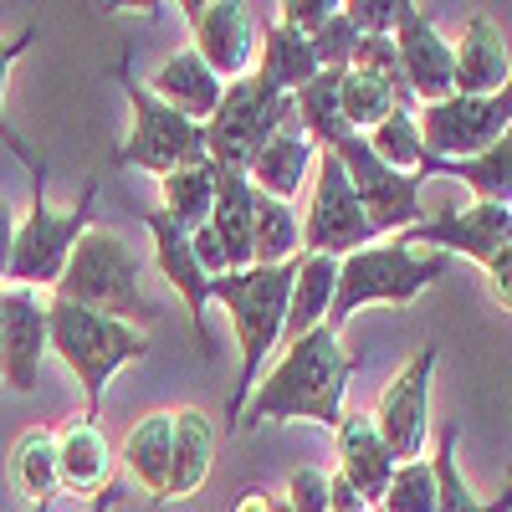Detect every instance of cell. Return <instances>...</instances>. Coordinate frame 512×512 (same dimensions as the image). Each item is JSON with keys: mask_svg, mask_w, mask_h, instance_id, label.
<instances>
[{"mask_svg": "<svg viewBox=\"0 0 512 512\" xmlns=\"http://www.w3.org/2000/svg\"><path fill=\"white\" fill-rule=\"evenodd\" d=\"M118 82H123V98H128V139L113 149V164L118 169H149V175H175V169H195L205 164V128L180 118L175 108H164L144 82L118 67Z\"/></svg>", "mask_w": 512, "mask_h": 512, "instance_id": "52a82bcc", "label": "cell"}, {"mask_svg": "<svg viewBox=\"0 0 512 512\" xmlns=\"http://www.w3.org/2000/svg\"><path fill=\"white\" fill-rule=\"evenodd\" d=\"M297 256V210L287 200H251V267H277Z\"/></svg>", "mask_w": 512, "mask_h": 512, "instance_id": "1f68e13d", "label": "cell"}, {"mask_svg": "<svg viewBox=\"0 0 512 512\" xmlns=\"http://www.w3.org/2000/svg\"><path fill=\"white\" fill-rule=\"evenodd\" d=\"M287 512H328V472L318 466H297L287 477Z\"/></svg>", "mask_w": 512, "mask_h": 512, "instance_id": "f35d334b", "label": "cell"}, {"mask_svg": "<svg viewBox=\"0 0 512 512\" xmlns=\"http://www.w3.org/2000/svg\"><path fill=\"white\" fill-rule=\"evenodd\" d=\"M52 297L72 308L103 313V318H118V323L154 318V303L144 297V262L118 231H103V226H88L77 236L62 277L52 282Z\"/></svg>", "mask_w": 512, "mask_h": 512, "instance_id": "277c9868", "label": "cell"}, {"mask_svg": "<svg viewBox=\"0 0 512 512\" xmlns=\"http://www.w3.org/2000/svg\"><path fill=\"white\" fill-rule=\"evenodd\" d=\"M379 241L374 226L364 221V210L349 190V175L338 169L333 149H318V164H313V200H308V216L297 221V251L303 256H333L344 262L349 251Z\"/></svg>", "mask_w": 512, "mask_h": 512, "instance_id": "9c48e42d", "label": "cell"}, {"mask_svg": "<svg viewBox=\"0 0 512 512\" xmlns=\"http://www.w3.org/2000/svg\"><path fill=\"white\" fill-rule=\"evenodd\" d=\"M118 497H123V487H118V482H108L98 497H88V512H113V507H118Z\"/></svg>", "mask_w": 512, "mask_h": 512, "instance_id": "ee69618b", "label": "cell"}, {"mask_svg": "<svg viewBox=\"0 0 512 512\" xmlns=\"http://www.w3.org/2000/svg\"><path fill=\"white\" fill-rule=\"evenodd\" d=\"M31 512H52V502H41V507H31Z\"/></svg>", "mask_w": 512, "mask_h": 512, "instance_id": "bcb514c9", "label": "cell"}, {"mask_svg": "<svg viewBox=\"0 0 512 512\" xmlns=\"http://www.w3.org/2000/svg\"><path fill=\"white\" fill-rule=\"evenodd\" d=\"M338 77L344 72H318L308 88L292 93V123L308 134L313 149H338L349 139V123L338 113Z\"/></svg>", "mask_w": 512, "mask_h": 512, "instance_id": "f1b7e54d", "label": "cell"}, {"mask_svg": "<svg viewBox=\"0 0 512 512\" xmlns=\"http://www.w3.org/2000/svg\"><path fill=\"white\" fill-rule=\"evenodd\" d=\"M31 41H36V26H21V31H11V36H0V144H6L21 164H26V175H31V169L41 164V154L16 134V123L6 118V82H11V67L31 52Z\"/></svg>", "mask_w": 512, "mask_h": 512, "instance_id": "d590c367", "label": "cell"}, {"mask_svg": "<svg viewBox=\"0 0 512 512\" xmlns=\"http://www.w3.org/2000/svg\"><path fill=\"white\" fill-rule=\"evenodd\" d=\"M390 241L415 246V251L466 256V262L487 267L502 246H512V210H507V205H482V200H472L466 210L441 205L436 216H420L415 226H405V231L390 236Z\"/></svg>", "mask_w": 512, "mask_h": 512, "instance_id": "7c38bea8", "label": "cell"}, {"mask_svg": "<svg viewBox=\"0 0 512 512\" xmlns=\"http://www.w3.org/2000/svg\"><path fill=\"white\" fill-rule=\"evenodd\" d=\"M431 175H456L482 205H507L512 200V134H502L472 159H425L420 180H431Z\"/></svg>", "mask_w": 512, "mask_h": 512, "instance_id": "4316f807", "label": "cell"}, {"mask_svg": "<svg viewBox=\"0 0 512 512\" xmlns=\"http://www.w3.org/2000/svg\"><path fill=\"white\" fill-rule=\"evenodd\" d=\"M333 282H338L333 256H297L292 292H287V318H282V344H297L303 333L323 328L328 303H333Z\"/></svg>", "mask_w": 512, "mask_h": 512, "instance_id": "484cf974", "label": "cell"}, {"mask_svg": "<svg viewBox=\"0 0 512 512\" xmlns=\"http://www.w3.org/2000/svg\"><path fill=\"white\" fill-rule=\"evenodd\" d=\"M405 0H349L344 16L359 36H390L395 31V16H400Z\"/></svg>", "mask_w": 512, "mask_h": 512, "instance_id": "ab89813d", "label": "cell"}, {"mask_svg": "<svg viewBox=\"0 0 512 512\" xmlns=\"http://www.w3.org/2000/svg\"><path fill=\"white\" fill-rule=\"evenodd\" d=\"M436 364H441V349L425 344L390 379V390L379 395V410L369 415L379 441L390 446L395 461H420L425 456V441H431V379H436Z\"/></svg>", "mask_w": 512, "mask_h": 512, "instance_id": "4fadbf2b", "label": "cell"}, {"mask_svg": "<svg viewBox=\"0 0 512 512\" xmlns=\"http://www.w3.org/2000/svg\"><path fill=\"white\" fill-rule=\"evenodd\" d=\"M11 487L21 502L41 507V502H52L57 492V436L52 431H26L16 446H11Z\"/></svg>", "mask_w": 512, "mask_h": 512, "instance_id": "f546056e", "label": "cell"}, {"mask_svg": "<svg viewBox=\"0 0 512 512\" xmlns=\"http://www.w3.org/2000/svg\"><path fill=\"white\" fill-rule=\"evenodd\" d=\"M272 512H287V507H282V502H272Z\"/></svg>", "mask_w": 512, "mask_h": 512, "instance_id": "7dc6e473", "label": "cell"}, {"mask_svg": "<svg viewBox=\"0 0 512 512\" xmlns=\"http://www.w3.org/2000/svg\"><path fill=\"white\" fill-rule=\"evenodd\" d=\"M507 123H512V93H492V98L451 93L415 108L425 159H472L507 134Z\"/></svg>", "mask_w": 512, "mask_h": 512, "instance_id": "30bf717a", "label": "cell"}, {"mask_svg": "<svg viewBox=\"0 0 512 512\" xmlns=\"http://www.w3.org/2000/svg\"><path fill=\"white\" fill-rule=\"evenodd\" d=\"M431 461V482H436V512H507V492L502 497H477L472 482L461 477V461H456V425H446L441 441H436V456Z\"/></svg>", "mask_w": 512, "mask_h": 512, "instance_id": "d6a6232c", "label": "cell"}, {"mask_svg": "<svg viewBox=\"0 0 512 512\" xmlns=\"http://www.w3.org/2000/svg\"><path fill=\"white\" fill-rule=\"evenodd\" d=\"M446 267H451V256H441V251H415L400 241H369L338 262V282H333V303H328L323 328L338 338L349 328V318L364 308H379V303L405 308L431 282H441Z\"/></svg>", "mask_w": 512, "mask_h": 512, "instance_id": "3957f363", "label": "cell"}, {"mask_svg": "<svg viewBox=\"0 0 512 512\" xmlns=\"http://www.w3.org/2000/svg\"><path fill=\"white\" fill-rule=\"evenodd\" d=\"M333 11H338V0H282L272 21L292 26L297 36H313V31H318V26H323Z\"/></svg>", "mask_w": 512, "mask_h": 512, "instance_id": "60d3db41", "label": "cell"}, {"mask_svg": "<svg viewBox=\"0 0 512 512\" xmlns=\"http://www.w3.org/2000/svg\"><path fill=\"white\" fill-rule=\"evenodd\" d=\"M333 436H338V477L359 492L364 507H379V497H384V487H390V477H395L400 461L390 456V446L379 441L374 420L344 410V420H338Z\"/></svg>", "mask_w": 512, "mask_h": 512, "instance_id": "ffe728a7", "label": "cell"}, {"mask_svg": "<svg viewBox=\"0 0 512 512\" xmlns=\"http://www.w3.org/2000/svg\"><path fill=\"white\" fill-rule=\"evenodd\" d=\"M41 364H47V297L0 282V384L11 395H36Z\"/></svg>", "mask_w": 512, "mask_h": 512, "instance_id": "9a60e30c", "label": "cell"}, {"mask_svg": "<svg viewBox=\"0 0 512 512\" xmlns=\"http://www.w3.org/2000/svg\"><path fill=\"white\" fill-rule=\"evenodd\" d=\"M333 159L349 175V190L364 210V221L374 226V236H400L405 226L420 221V190H425L420 175H400V169L379 164L359 134H349L344 144H338Z\"/></svg>", "mask_w": 512, "mask_h": 512, "instance_id": "8fae6325", "label": "cell"}, {"mask_svg": "<svg viewBox=\"0 0 512 512\" xmlns=\"http://www.w3.org/2000/svg\"><path fill=\"white\" fill-rule=\"evenodd\" d=\"M11 236H16V210H11V200H0V272H6V251H11Z\"/></svg>", "mask_w": 512, "mask_h": 512, "instance_id": "7bdbcfd3", "label": "cell"}, {"mask_svg": "<svg viewBox=\"0 0 512 512\" xmlns=\"http://www.w3.org/2000/svg\"><path fill=\"white\" fill-rule=\"evenodd\" d=\"M185 21L195 31V57L216 72L221 82H236L251 72L256 57V26H262V11L246 6V0H185Z\"/></svg>", "mask_w": 512, "mask_h": 512, "instance_id": "5bb4252c", "label": "cell"}, {"mask_svg": "<svg viewBox=\"0 0 512 512\" xmlns=\"http://www.w3.org/2000/svg\"><path fill=\"white\" fill-rule=\"evenodd\" d=\"M364 144H369V154H374L379 164L400 169V175H420V164H425V144H420V128H415V108H395L379 128H369Z\"/></svg>", "mask_w": 512, "mask_h": 512, "instance_id": "e575fe53", "label": "cell"}, {"mask_svg": "<svg viewBox=\"0 0 512 512\" xmlns=\"http://www.w3.org/2000/svg\"><path fill=\"white\" fill-rule=\"evenodd\" d=\"M113 482V446L98 420H72L67 431H57V487L72 497H98Z\"/></svg>", "mask_w": 512, "mask_h": 512, "instance_id": "44dd1931", "label": "cell"}, {"mask_svg": "<svg viewBox=\"0 0 512 512\" xmlns=\"http://www.w3.org/2000/svg\"><path fill=\"white\" fill-rule=\"evenodd\" d=\"M379 512H436V482H431V461H400L390 487L379 497Z\"/></svg>", "mask_w": 512, "mask_h": 512, "instance_id": "8d00e7d4", "label": "cell"}, {"mask_svg": "<svg viewBox=\"0 0 512 512\" xmlns=\"http://www.w3.org/2000/svg\"><path fill=\"white\" fill-rule=\"evenodd\" d=\"M256 36H262V52H256V82L262 88H272L277 98H292L297 88H308V82L318 77V57L308 47V36H297L292 26L262 16V26H256Z\"/></svg>", "mask_w": 512, "mask_h": 512, "instance_id": "603a6c76", "label": "cell"}, {"mask_svg": "<svg viewBox=\"0 0 512 512\" xmlns=\"http://www.w3.org/2000/svg\"><path fill=\"white\" fill-rule=\"evenodd\" d=\"M144 226H149V236H154V267H159V277L175 287V297L185 303V313H190V323H195V338H200V354L210 359L216 349H210V328H205V308H210V277L200 272V262H195V251H190V236L164 216V210H149L144 216Z\"/></svg>", "mask_w": 512, "mask_h": 512, "instance_id": "e0dca14e", "label": "cell"}, {"mask_svg": "<svg viewBox=\"0 0 512 512\" xmlns=\"http://www.w3.org/2000/svg\"><path fill=\"white\" fill-rule=\"evenodd\" d=\"M507 82H512V57H507V41H502L497 21L472 16L461 41H451V93L492 98V93H507Z\"/></svg>", "mask_w": 512, "mask_h": 512, "instance_id": "ac0fdd59", "label": "cell"}, {"mask_svg": "<svg viewBox=\"0 0 512 512\" xmlns=\"http://www.w3.org/2000/svg\"><path fill=\"white\" fill-rule=\"evenodd\" d=\"M313 164H318V149L308 144L303 128L287 118L277 134L251 154V164L241 169V175H246V185H251L256 195H272V200H287V205H292L297 190L313 180Z\"/></svg>", "mask_w": 512, "mask_h": 512, "instance_id": "d6986e66", "label": "cell"}, {"mask_svg": "<svg viewBox=\"0 0 512 512\" xmlns=\"http://www.w3.org/2000/svg\"><path fill=\"white\" fill-rule=\"evenodd\" d=\"M159 190H164V216L175 221L185 236L200 231L210 221V200H216V164H195V169H175V175H159Z\"/></svg>", "mask_w": 512, "mask_h": 512, "instance_id": "4dcf8cb0", "label": "cell"}, {"mask_svg": "<svg viewBox=\"0 0 512 512\" xmlns=\"http://www.w3.org/2000/svg\"><path fill=\"white\" fill-rule=\"evenodd\" d=\"M354 41H359V31L349 26V16H344V6H338L313 36H308V47H313V57H318V72H349V57H354Z\"/></svg>", "mask_w": 512, "mask_h": 512, "instance_id": "74e56055", "label": "cell"}, {"mask_svg": "<svg viewBox=\"0 0 512 512\" xmlns=\"http://www.w3.org/2000/svg\"><path fill=\"white\" fill-rule=\"evenodd\" d=\"M354 354L344 349V338H333L328 328L303 333L297 344L282 349L277 369L256 384L236 431L246 425H272V420H318L328 431H338L349 400V379H354Z\"/></svg>", "mask_w": 512, "mask_h": 512, "instance_id": "6da1fadb", "label": "cell"}, {"mask_svg": "<svg viewBox=\"0 0 512 512\" xmlns=\"http://www.w3.org/2000/svg\"><path fill=\"white\" fill-rule=\"evenodd\" d=\"M210 456H216V425L205 410H175V431H169V487L164 502L195 497L210 477Z\"/></svg>", "mask_w": 512, "mask_h": 512, "instance_id": "cb8c5ba5", "label": "cell"}, {"mask_svg": "<svg viewBox=\"0 0 512 512\" xmlns=\"http://www.w3.org/2000/svg\"><path fill=\"white\" fill-rule=\"evenodd\" d=\"M144 88L164 103V108H175L180 118H190V123H200L205 128V118L216 113V103H221V93H226V82L210 72L195 52H175L169 57Z\"/></svg>", "mask_w": 512, "mask_h": 512, "instance_id": "7402d4cb", "label": "cell"}, {"mask_svg": "<svg viewBox=\"0 0 512 512\" xmlns=\"http://www.w3.org/2000/svg\"><path fill=\"white\" fill-rule=\"evenodd\" d=\"M236 512H272V497L267 492H241L236 497Z\"/></svg>", "mask_w": 512, "mask_h": 512, "instance_id": "f6af8a7d", "label": "cell"}, {"mask_svg": "<svg viewBox=\"0 0 512 512\" xmlns=\"http://www.w3.org/2000/svg\"><path fill=\"white\" fill-rule=\"evenodd\" d=\"M482 272H487V287H492V303L507 313L512 308V246H502Z\"/></svg>", "mask_w": 512, "mask_h": 512, "instance_id": "b9f144b4", "label": "cell"}, {"mask_svg": "<svg viewBox=\"0 0 512 512\" xmlns=\"http://www.w3.org/2000/svg\"><path fill=\"white\" fill-rule=\"evenodd\" d=\"M292 272H297V256L292 262H277V267H241V272L210 277V303H221L231 313L236 349H241V374L231 384V405H226V431H236V420H241V410L256 390V369H262V359L282 338Z\"/></svg>", "mask_w": 512, "mask_h": 512, "instance_id": "7a4b0ae2", "label": "cell"}, {"mask_svg": "<svg viewBox=\"0 0 512 512\" xmlns=\"http://www.w3.org/2000/svg\"><path fill=\"white\" fill-rule=\"evenodd\" d=\"M169 431H175V410H154L134 420V431L123 441V466L154 502H164L169 487Z\"/></svg>", "mask_w": 512, "mask_h": 512, "instance_id": "83f0119b", "label": "cell"}, {"mask_svg": "<svg viewBox=\"0 0 512 512\" xmlns=\"http://www.w3.org/2000/svg\"><path fill=\"white\" fill-rule=\"evenodd\" d=\"M395 108H400V103H395V93H390V82H384V77L359 72V67H349L344 77H338V113H344L349 134L364 139L369 128H379Z\"/></svg>", "mask_w": 512, "mask_h": 512, "instance_id": "836d02e7", "label": "cell"}, {"mask_svg": "<svg viewBox=\"0 0 512 512\" xmlns=\"http://www.w3.org/2000/svg\"><path fill=\"white\" fill-rule=\"evenodd\" d=\"M292 118V98H277L272 88H262L251 72L226 82V93L216 103V113L205 118V159L216 169H241L251 164V154L262 149L277 128Z\"/></svg>", "mask_w": 512, "mask_h": 512, "instance_id": "ba28073f", "label": "cell"}, {"mask_svg": "<svg viewBox=\"0 0 512 512\" xmlns=\"http://www.w3.org/2000/svg\"><path fill=\"white\" fill-rule=\"evenodd\" d=\"M251 200L256 190L246 185V175L236 169H216V200H210V231L221 241V256H226V272H241L251 267Z\"/></svg>", "mask_w": 512, "mask_h": 512, "instance_id": "d4e9b609", "label": "cell"}, {"mask_svg": "<svg viewBox=\"0 0 512 512\" xmlns=\"http://www.w3.org/2000/svg\"><path fill=\"white\" fill-rule=\"evenodd\" d=\"M47 349L72 369V379L82 384V420H98L103 410V395L123 364H139L149 354V338L134 328V323H118V318H103V313H88V308H72V303H47Z\"/></svg>", "mask_w": 512, "mask_h": 512, "instance_id": "5b68a950", "label": "cell"}, {"mask_svg": "<svg viewBox=\"0 0 512 512\" xmlns=\"http://www.w3.org/2000/svg\"><path fill=\"white\" fill-rule=\"evenodd\" d=\"M390 36H395L400 72H405V88H410L415 108L436 103V98H451V41L436 31L431 11H420L415 0H405Z\"/></svg>", "mask_w": 512, "mask_h": 512, "instance_id": "2e32d148", "label": "cell"}, {"mask_svg": "<svg viewBox=\"0 0 512 512\" xmlns=\"http://www.w3.org/2000/svg\"><path fill=\"white\" fill-rule=\"evenodd\" d=\"M47 175L52 164L41 159L31 169V205L26 216L16 221V236H11V251H6V272H0V282L6 287H52L67 267V256L77 246V236L93 226V210H98V180L77 195L72 210H57L47 200Z\"/></svg>", "mask_w": 512, "mask_h": 512, "instance_id": "8992f818", "label": "cell"}]
</instances>
